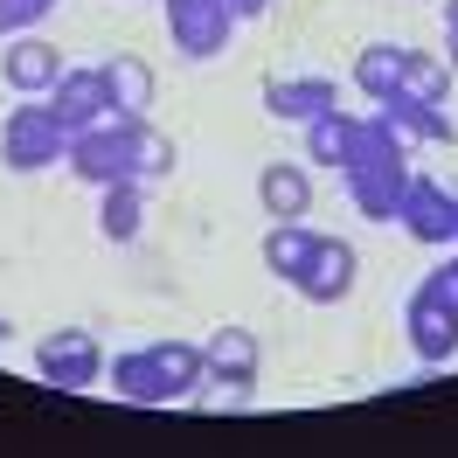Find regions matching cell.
<instances>
[{
    "instance_id": "obj_1",
    "label": "cell",
    "mask_w": 458,
    "mask_h": 458,
    "mask_svg": "<svg viewBox=\"0 0 458 458\" xmlns=\"http://www.w3.org/2000/svg\"><path fill=\"white\" fill-rule=\"evenodd\" d=\"M347 195L354 208L369 216V223H396V201L410 188V153H403L389 132H382V118H361L354 125V146H347Z\"/></svg>"
},
{
    "instance_id": "obj_2",
    "label": "cell",
    "mask_w": 458,
    "mask_h": 458,
    "mask_svg": "<svg viewBox=\"0 0 458 458\" xmlns=\"http://www.w3.org/2000/svg\"><path fill=\"white\" fill-rule=\"evenodd\" d=\"M63 146H70V132L56 125V112H49L42 98H21L14 112L0 118V167H7V174H42V167H56Z\"/></svg>"
},
{
    "instance_id": "obj_3",
    "label": "cell",
    "mask_w": 458,
    "mask_h": 458,
    "mask_svg": "<svg viewBox=\"0 0 458 458\" xmlns=\"http://www.w3.org/2000/svg\"><path fill=\"white\" fill-rule=\"evenodd\" d=\"M258 369H264V347H258L250 327H216V334L201 341V382H208V389H223L229 403H250Z\"/></svg>"
},
{
    "instance_id": "obj_4",
    "label": "cell",
    "mask_w": 458,
    "mask_h": 458,
    "mask_svg": "<svg viewBox=\"0 0 458 458\" xmlns=\"http://www.w3.org/2000/svg\"><path fill=\"white\" fill-rule=\"evenodd\" d=\"M229 35H236L229 0H167V42H174V56L208 63V56H223V49H229Z\"/></svg>"
},
{
    "instance_id": "obj_5",
    "label": "cell",
    "mask_w": 458,
    "mask_h": 458,
    "mask_svg": "<svg viewBox=\"0 0 458 458\" xmlns=\"http://www.w3.org/2000/svg\"><path fill=\"white\" fill-rule=\"evenodd\" d=\"M63 167L84 174L90 188H112V181H140L132 174V140H125V125L118 118H98L90 132H77V140L63 146Z\"/></svg>"
},
{
    "instance_id": "obj_6",
    "label": "cell",
    "mask_w": 458,
    "mask_h": 458,
    "mask_svg": "<svg viewBox=\"0 0 458 458\" xmlns=\"http://www.w3.org/2000/svg\"><path fill=\"white\" fill-rule=\"evenodd\" d=\"M396 223L410 229L417 243H430V250H452L458 243V195L445 181H430V174H410V188H403V201H396Z\"/></svg>"
},
{
    "instance_id": "obj_7",
    "label": "cell",
    "mask_w": 458,
    "mask_h": 458,
    "mask_svg": "<svg viewBox=\"0 0 458 458\" xmlns=\"http://www.w3.org/2000/svg\"><path fill=\"white\" fill-rule=\"evenodd\" d=\"M35 375H42L49 389H90V382L105 375V347H98V334H84V327H56L49 341L35 347Z\"/></svg>"
},
{
    "instance_id": "obj_8",
    "label": "cell",
    "mask_w": 458,
    "mask_h": 458,
    "mask_svg": "<svg viewBox=\"0 0 458 458\" xmlns=\"http://www.w3.org/2000/svg\"><path fill=\"white\" fill-rule=\"evenodd\" d=\"M354 271H361L354 243H341V236H319L313 258H306V271L292 278V292H299L306 306H341L347 292H354Z\"/></svg>"
},
{
    "instance_id": "obj_9",
    "label": "cell",
    "mask_w": 458,
    "mask_h": 458,
    "mask_svg": "<svg viewBox=\"0 0 458 458\" xmlns=\"http://www.w3.org/2000/svg\"><path fill=\"white\" fill-rule=\"evenodd\" d=\"M403 334H410V347H417L424 369H445V361L458 354V313L445 306V299H430L424 285L410 292V306H403Z\"/></svg>"
},
{
    "instance_id": "obj_10",
    "label": "cell",
    "mask_w": 458,
    "mask_h": 458,
    "mask_svg": "<svg viewBox=\"0 0 458 458\" xmlns=\"http://www.w3.org/2000/svg\"><path fill=\"white\" fill-rule=\"evenodd\" d=\"M63 70H70V63H63V49H49L42 35H7L0 77H7V90H14V98H49Z\"/></svg>"
},
{
    "instance_id": "obj_11",
    "label": "cell",
    "mask_w": 458,
    "mask_h": 458,
    "mask_svg": "<svg viewBox=\"0 0 458 458\" xmlns=\"http://www.w3.org/2000/svg\"><path fill=\"white\" fill-rule=\"evenodd\" d=\"M375 118H382V132L410 153V146H452L458 125L445 118V105H417V98H382L375 105Z\"/></svg>"
},
{
    "instance_id": "obj_12",
    "label": "cell",
    "mask_w": 458,
    "mask_h": 458,
    "mask_svg": "<svg viewBox=\"0 0 458 458\" xmlns=\"http://www.w3.org/2000/svg\"><path fill=\"white\" fill-rule=\"evenodd\" d=\"M98 77H105V112L118 118V125H132V118H146L153 112V70H146V56H125V49H118V56H105L98 63Z\"/></svg>"
},
{
    "instance_id": "obj_13",
    "label": "cell",
    "mask_w": 458,
    "mask_h": 458,
    "mask_svg": "<svg viewBox=\"0 0 458 458\" xmlns=\"http://www.w3.org/2000/svg\"><path fill=\"white\" fill-rule=\"evenodd\" d=\"M42 105L56 112V125L70 132V140H77V132H90L98 118H112V112H105V77H98V63H90V70H63L56 90H49Z\"/></svg>"
},
{
    "instance_id": "obj_14",
    "label": "cell",
    "mask_w": 458,
    "mask_h": 458,
    "mask_svg": "<svg viewBox=\"0 0 458 458\" xmlns=\"http://www.w3.org/2000/svg\"><path fill=\"white\" fill-rule=\"evenodd\" d=\"M258 208H264V223H306L313 174L299 167V160H271V167L258 174Z\"/></svg>"
},
{
    "instance_id": "obj_15",
    "label": "cell",
    "mask_w": 458,
    "mask_h": 458,
    "mask_svg": "<svg viewBox=\"0 0 458 458\" xmlns=\"http://www.w3.org/2000/svg\"><path fill=\"white\" fill-rule=\"evenodd\" d=\"M334 105H341L334 77H271V84H264V112L285 118V125H313V118L334 112Z\"/></svg>"
},
{
    "instance_id": "obj_16",
    "label": "cell",
    "mask_w": 458,
    "mask_h": 458,
    "mask_svg": "<svg viewBox=\"0 0 458 458\" xmlns=\"http://www.w3.org/2000/svg\"><path fill=\"white\" fill-rule=\"evenodd\" d=\"M98 229H105V243H140L146 229V195L140 181H112V188H98Z\"/></svg>"
},
{
    "instance_id": "obj_17",
    "label": "cell",
    "mask_w": 458,
    "mask_h": 458,
    "mask_svg": "<svg viewBox=\"0 0 458 458\" xmlns=\"http://www.w3.org/2000/svg\"><path fill=\"white\" fill-rule=\"evenodd\" d=\"M354 90H361L369 105H382V98L403 90V49L396 42H369V49L354 56Z\"/></svg>"
},
{
    "instance_id": "obj_18",
    "label": "cell",
    "mask_w": 458,
    "mask_h": 458,
    "mask_svg": "<svg viewBox=\"0 0 458 458\" xmlns=\"http://www.w3.org/2000/svg\"><path fill=\"white\" fill-rule=\"evenodd\" d=\"M313 243H319V236L306 223H271V229H264V271L292 285V278L306 271V258H313Z\"/></svg>"
},
{
    "instance_id": "obj_19",
    "label": "cell",
    "mask_w": 458,
    "mask_h": 458,
    "mask_svg": "<svg viewBox=\"0 0 458 458\" xmlns=\"http://www.w3.org/2000/svg\"><path fill=\"white\" fill-rule=\"evenodd\" d=\"M354 125H361V118H347L341 105H334V112H319L313 125H306V160H313V167H347Z\"/></svg>"
},
{
    "instance_id": "obj_20",
    "label": "cell",
    "mask_w": 458,
    "mask_h": 458,
    "mask_svg": "<svg viewBox=\"0 0 458 458\" xmlns=\"http://www.w3.org/2000/svg\"><path fill=\"white\" fill-rule=\"evenodd\" d=\"M105 375H112V389L125 403H167V382H160V361L153 354H118V361H105Z\"/></svg>"
},
{
    "instance_id": "obj_21",
    "label": "cell",
    "mask_w": 458,
    "mask_h": 458,
    "mask_svg": "<svg viewBox=\"0 0 458 458\" xmlns=\"http://www.w3.org/2000/svg\"><path fill=\"white\" fill-rule=\"evenodd\" d=\"M146 354L160 361V382H167V403H181V396H195V389H201V347H188V341H153Z\"/></svg>"
},
{
    "instance_id": "obj_22",
    "label": "cell",
    "mask_w": 458,
    "mask_h": 458,
    "mask_svg": "<svg viewBox=\"0 0 458 458\" xmlns=\"http://www.w3.org/2000/svg\"><path fill=\"white\" fill-rule=\"evenodd\" d=\"M125 140H132V174H140V181H160V174L181 167V146H174L167 132H153L146 118H132V125H125Z\"/></svg>"
},
{
    "instance_id": "obj_23",
    "label": "cell",
    "mask_w": 458,
    "mask_h": 458,
    "mask_svg": "<svg viewBox=\"0 0 458 458\" xmlns=\"http://www.w3.org/2000/svg\"><path fill=\"white\" fill-rule=\"evenodd\" d=\"M445 84H452V70L424 49H403V90L396 98H417V105H445Z\"/></svg>"
},
{
    "instance_id": "obj_24",
    "label": "cell",
    "mask_w": 458,
    "mask_h": 458,
    "mask_svg": "<svg viewBox=\"0 0 458 458\" xmlns=\"http://www.w3.org/2000/svg\"><path fill=\"white\" fill-rule=\"evenodd\" d=\"M49 7H56V0H0V42H7V35H29Z\"/></svg>"
},
{
    "instance_id": "obj_25",
    "label": "cell",
    "mask_w": 458,
    "mask_h": 458,
    "mask_svg": "<svg viewBox=\"0 0 458 458\" xmlns=\"http://www.w3.org/2000/svg\"><path fill=\"white\" fill-rule=\"evenodd\" d=\"M424 292H430V299H445V306L458 313V250L445 264H430V271H424Z\"/></svg>"
},
{
    "instance_id": "obj_26",
    "label": "cell",
    "mask_w": 458,
    "mask_h": 458,
    "mask_svg": "<svg viewBox=\"0 0 458 458\" xmlns=\"http://www.w3.org/2000/svg\"><path fill=\"white\" fill-rule=\"evenodd\" d=\"M229 14H236V29H243V21H264V14H271V0H229Z\"/></svg>"
},
{
    "instance_id": "obj_27",
    "label": "cell",
    "mask_w": 458,
    "mask_h": 458,
    "mask_svg": "<svg viewBox=\"0 0 458 458\" xmlns=\"http://www.w3.org/2000/svg\"><path fill=\"white\" fill-rule=\"evenodd\" d=\"M445 49H452V63H458V0H445Z\"/></svg>"
},
{
    "instance_id": "obj_28",
    "label": "cell",
    "mask_w": 458,
    "mask_h": 458,
    "mask_svg": "<svg viewBox=\"0 0 458 458\" xmlns=\"http://www.w3.org/2000/svg\"><path fill=\"white\" fill-rule=\"evenodd\" d=\"M7 334H14V327H7V319H0V341H7Z\"/></svg>"
},
{
    "instance_id": "obj_29",
    "label": "cell",
    "mask_w": 458,
    "mask_h": 458,
    "mask_svg": "<svg viewBox=\"0 0 458 458\" xmlns=\"http://www.w3.org/2000/svg\"><path fill=\"white\" fill-rule=\"evenodd\" d=\"M452 250H458V243H452Z\"/></svg>"
}]
</instances>
